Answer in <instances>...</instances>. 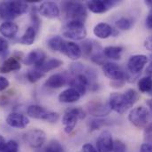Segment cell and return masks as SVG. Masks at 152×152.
Segmentation results:
<instances>
[{"label": "cell", "instance_id": "15", "mask_svg": "<svg viewBox=\"0 0 152 152\" xmlns=\"http://www.w3.org/2000/svg\"><path fill=\"white\" fill-rule=\"evenodd\" d=\"M6 123L8 125L17 129H24L29 125V118L18 112H12L6 117Z\"/></svg>", "mask_w": 152, "mask_h": 152}, {"label": "cell", "instance_id": "12", "mask_svg": "<svg viewBox=\"0 0 152 152\" xmlns=\"http://www.w3.org/2000/svg\"><path fill=\"white\" fill-rule=\"evenodd\" d=\"M148 62V57L144 54H135L129 58L127 70L132 74L140 73Z\"/></svg>", "mask_w": 152, "mask_h": 152}, {"label": "cell", "instance_id": "39", "mask_svg": "<svg viewBox=\"0 0 152 152\" xmlns=\"http://www.w3.org/2000/svg\"><path fill=\"white\" fill-rule=\"evenodd\" d=\"M81 152H98L97 150L91 145L90 143H86L82 146V151Z\"/></svg>", "mask_w": 152, "mask_h": 152}, {"label": "cell", "instance_id": "43", "mask_svg": "<svg viewBox=\"0 0 152 152\" xmlns=\"http://www.w3.org/2000/svg\"><path fill=\"white\" fill-rule=\"evenodd\" d=\"M5 144H6L5 139L4 138V136L2 134H0V152L3 151V149L5 146Z\"/></svg>", "mask_w": 152, "mask_h": 152}, {"label": "cell", "instance_id": "28", "mask_svg": "<svg viewBox=\"0 0 152 152\" xmlns=\"http://www.w3.org/2000/svg\"><path fill=\"white\" fill-rule=\"evenodd\" d=\"M138 88L142 93H150L152 90V77L143 76L138 81Z\"/></svg>", "mask_w": 152, "mask_h": 152}, {"label": "cell", "instance_id": "29", "mask_svg": "<svg viewBox=\"0 0 152 152\" xmlns=\"http://www.w3.org/2000/svg\"><path fill=\"white\" fill-rule=\"evenodd\" d=\"M115 25L120 30H129L133 27V21L126 17H121L116 21Z\"/></svg>", "mask_w": 152, "mask_h": 152}, {"label": "cell", "instance_id": "34", "mask_svg": "<svg viewBox=\"0 0 152 152\" xmlns=\"http://www.w3.org/2000/svg\"><path fill=\"white\" fill-rule=\"evenodd\" d=\"M19 151V144L14 140H10L6 142L1 152H18Z\"/></svg>", "mask_w": 152, "mask_h": 152}, {"label": "cell", "instance_id": "8", "mask_svg": "<svg viewBox=\"0 0 152 152\" xmlns=\"http://www.w3.org/2000/svg\"><path fill=\"white\" fill-rule=\"evenodd\" d=\"M108 103L111 110L118 114H124L128 109L133 107L125 93H112L109 96Z\"/></svg>", "mask_w": 152, "mask_h": 152}, {"label": "cell", "instance_id": "16", "mask_svg": "<svg viewBox=\"0 0 152 152\" xmlns=\"http://www.w3.org/2000/svg\"><path fill=\"white\" fill-rule=\"evenodd\" d=\"M46 54L41 49L32 50L23 60V63L26 65H33L35 68L41 67L45 62Z\"/></svg>", "mask_w": 152, "mask_h": 152}, {"label": "cell", "instance_id": "37", "mask_svg": "<svg viewBox=\"0 0 152 152\" xmlns=\"http://www.w3.org/2000/svg\"><path fill=\"white\" fill-rule=\"evenodd\" d=\"M10 83L8 81V79L6 77L3 76H0V92L4 91L8 86H9Z\"/></svg>", "mask_w": 152, "mask_h": 152}, {"label": "cell", "instance_id": "13", "mask_svg": "<svg viewBox=\"0 0 152 152\" xmlns=\"http://www.w3.org/2000/svg\"><path fill=\"white\" fill-rule=\"evenodd\" d=\"M116 1L112 0H92L87 3L88 9L93 13H104L116 4Z\"/></svg>", "mask_w": 152, "mask_h": 152}, {"label": "cell", "instance_id": "26", "mask_svg": "<svg viewBox=\"0 0 152 152\" xmlns=\"http://www.w3.org/2000/svg\"><path fill=\"white\" fill-rule=\"evenodd\" d=\"M36 37H37V30L33 26H30L26 30L25 33L20 38V43L25 45H31L34 44Z\"/></svg>", "mask_w": 152, "mask_h": 152}, {"label": "cell", "instance_id": "23", "mask_svg": "<svg viewBox=\"0 0 152 152\" xmlns=\"http://www.w3.org/2000/svg\"><path fill=\"white\" fill-rule=\"evenodd\" d=\"M18 25L12 22H4L0 25V34L7 38H13L18 32Z\"/></svg>", "mask_w": 152, "mask_h": 152}, {"label": "cell", "instance_id": "47", "mask_svg": "<svg viewBox=\"0 0 152 152\" xmlns=\"http://www.w3.org/2000/svg\"><path fill=\"white\" fill-rule=\"evenodd\" d=\"M145 3H146V4H148V5H150V6H151L152 7V0H148V1H146Z\"/></svg>", "mask_w": 152, "mask_h": 152}, {"label": "cell", "instance_id": "6", "mask_svg": "<svg viewBox=\"0 0 152 152\" xmlns=\"http://www.w3.org/2000/svg\"><path fill=\"white\" fill-rule=\"evenodd\" d=\"M102 70L106 77L113 81L125 82L129 79V76L126 70L115 62H106L102 65Z\"/></svg>", "mask_w": 152, "mask_h": 152}, {"label": "cell", "instance_id": "18", "mask_svg": "<svg viewBox=\"0 0 152 152\" xmlns=\"http://www.w3.org/2000/svg\"><path fill=\"white\" fill-rule=\"evenodd\" d=\"M80 93L73 87H69L62 91L58 95V101L62 103H75L80 99Z\"/></svg>", "mask_w": 152, "mask_h": 152}, {"label": "cell", "instance_id": "21", "mask_svg": "<svg viewBox=\"0 0 152 152\" xmlns=\"http://www.w3.org/2000/svg\"><path fill=\"white\" fill-rule=\"evenodd\" d=\"M21 69V64L18 58L16 57H10L6 59L0 66V73H10L11 71L20 70Z\"/></svg>", "mask_w": 152, "mask_h": 152}, {"label": "cell", "instance_id": "30", "mask_svg": "<svg viewBox=\"0 0 152 152\" xmlns=\"http://www.w3.org/2000/svg\"><path fill=\"white\" fill-rule=\"evenodd\" d=\"M44 152H65V151L58 141L51 140L45 147Z\"/></svg>", "mask_w": 152, "mask_h": 152}, {"label": "cell", "instance_id": "44", "mask_svg": "<svg viewBox=\"0 0 152 152\" xmlns=\"http://www.w3.org/2000/svg\"><path fill=\"white\" fill-rule=\"evenodd\" d=\"M146 75L148 76H151L152 77V61L149 64V66L147 67V69H146Z\"/></svg>", "mask_w": 152, "mask_h": 152}, {"label": "cell", "instance_id": "24", "mask_svg": "<svg viewBox=\"0 0 152 152\" xmlns=\"http://www.w3.org/2000/svg\"><path fill=\"white\" fill-rule=\"evenodd\" d=\"M123 53L122 46H107L103 50V54L105 58L114 61L120 60L121 54Z\"/></svg>", "mask_w": 152, "mask_h": 152}, {"label": "cell", "instance_id": "35", "mask_svg": "<svg viewBox=\"0 0 152 152\" xmlns=\"http://www.w3.org/2000/svg\"><path fill=\"white\" fill-rule=\"evenodd\" d=\"M31 21L33 22V27L38 30L39 27H40V19H39V16L37 14V9H36V7H34L31 11Z\"/></svg>", "mask_w": 152, "mask_h": 152}, {"label": "cell", "instance_id": "22", "mask_svg": "<svg viewBox=\"0 0 152 152\" xmlns=\"http://www.w3.org/2000/svg\"><path fill=\"white\" fill-rule=\"evenodd\" d=\"M81 52L85 56H93L96 53H99L101 50V46L99 43H96L93 40H86L82 43L80 46Z\"/></svg>", "mask_w": 152, "mask_h": 152}, {"label": "cell", "instance_id": "38", "mask_svg": "<svg viewBox=\"0 0 152 152\" xmlns=\"http://www.w3.org/2000/svg\"><path fill=\"white\" fill-rule=\"evenodd\" d=\"M7 49H8V42L5 40V38L0 37V54L5 53Z\"/></svg>", "mask_w": 152, "mask_h": 152}, {"label": "cell", "instance_id": "42", "mask_svg": "<svg viewBox=\"0 0 152 152\" xmlns=\"http://www.w3.org/2000/svg\"><path fill=\"white\" fill-rule=\"evenodd\" d=\"M146 26L148 29L152 30V11L149 13V15L146 18Z\"/></svg>", "mask_w": 152, "mask_h": 152}, {"label": "cell", "instance_id": "41", "mask_svg": "<svg viewBox=\"0 0 152 152\" xmlns=\"http://www.w3.org/2000/svg\"><path fill=\"white\" fill-rule=\"evenodd\" d=\"M144 47L148 50L152 52V36H150L144 41Z\"/></svg>", "mask_w": 152, "mask_h": 152}, {"label": "cell", "instance_id": "9", "mask_svg": "<svg viewBox=\"0 0 152 152\" xmlns=\"http://www.w3.org/2000/svg\"><path fill=\"white\" fill-rule=\"evenodd\" d=\"M25 142L33 149L41 148L46 141V133L41 129H32L24 134Z\"/></svg>", "mask_w": 152, "mask_h": 152}, {"label": "cell", "instance_id": "10", "mask_svg": "<svg viewBox=\"0 0 152 152\" xmlns=\"http://www.w3.org/2000/svg\"><path fill=\"white\" fill-rule=\"evenodd\" d=\"M87 110L89 114L95 117L101 118L110 114L111 108L109 103L103 102L101 101H91L87 104Z\"/></svg>", "mask_w": 152, "mask_h": 152}, {"label": "cell", "instance_id": "40", "mask_svg": "<svg viewBox=\"0 0 152 152\" xmlns=\"http://www.w3.org/2000/svg\"><path fill=\"white\" fill-rule=\"evenodd\" d=\"M140 152H152V145L151 143H143L140 148Z\"/></svg>", "mask_w": 152, "mask_h": 152}, {"label": "cell", "instance_id": "32", "mask_svg": "<svg viewBox=\"0 0 152 152\" xmlns=\"http://www.w3.org/2000/svg\"><path fill=\"white\" fill-rule=\"evenodd\" d=\"M125 95H126V97L127 98L128 102L131 103L132 106H134L137 102V101L139 100V93L134 89L126 90V93H125Z\"/></svg>", "mask_w": 152, "mask_h": 152}, {"label": "cell", "instance_id": "14", "mask_svg": "<svg viewBox=\"0 0 152 152\" xmlns=\"http://www.w3.org/2000/svg\"><path fill=\"white\" fill-rule=\"evenodd\" d=\"M39 14L48 19H55L58 18L60 14V10L58 4L54 2L46 1L41 4L38 9Z\"/></svg>", "mask_w": 152, "mask_h": 152}, {"label": "cell", "instance_id": "20", "mask_svg": "<svg viewBox=\"0 0 152 152\" xmlns=\"http://www.w3.org/2000/svg\"><path fill=\"white\" fill-rule=\"evenodd\" d=\"M93 33L96 38H101V39H106V38H110L111 36L113 37V28L108 23L100 22L94 27Z\"/></svg>", "mask_w": 152, "mask_h": 152}, {"label": "cell", "instance_id": "25", "mask_svg": "<svg viewBox=\"0 0 152 152\" xmlns=\"http://www.w3.org/2000/svg\"><path fill=\"white\" fill-rule=\"evenodd\" d=\"M62 64H63V62L61 60L56 59V58H51V59H49L48 61H45L43 62V64L37 69H39L42 73L45 74L46 72H49L50 70L59 68Z\"/></svg>", "mask_w": 152, "mask_h": 152}, {"label": "cell", "instance_id": "4", "mask_svg": "<svg viewBox=\"0 0 152 152\" xmlns=\"http://www.w3.org/2000/svg\"><path fill=\"white\" fill-rule=\"evenodd\" d=\"M86 117V112L81 108H72L68 109L62 118V124L65 125V132L71 133L77 125L79 119H84Z\"/></svg>", "mask_w": 152, "mask_h": 152}, {"label": "cell", "instance_id": "3", "mask_svg": "<svg viewBox=\"0 0 152 152\" xmlns=\"http://www.w3.org/2000/svg\"><path fill=\"white\" fill-rule=\"evenodd\" d=\"M151 118L149 110L143 106L133 109L128 114V120L137 128H146L150 125Z\"/></svg>", "mask_w": 152, "mask_h": 152}, {"label": "cell", "instance_id": "45", "mask_svg": "<svg viewBox=\"0 0 152 152\" xmlns=\"http://www.w3.org/2000/svg\"><path fill=\"white\" fill-rule=\"evenodd\" d=\"M125 82H120V81H113V83H111V85H115L114 87H122L124 85Z\"/></svg>", "mask_w": 152, "mask_h": 152}, {"label": "cell", "instance_id": "1", "mask_svg": "<svg viewBox=\"0 0 152 152\" xmlns=\"http://www.w3.org/2000/svg\"><path fill=\"white\" fill-rule=\"evenodd\" d=\"M62 13L64 18L68 22H79L84 23L88 13L85 5L77 1H66L62 4Z\"/></svg>", "mask_w": 152, "mask_h": 152}, {"label": "cell", "instance_id": "17", "mask_svg": "<svg viewBox=\"0 0 152 152\" xmlns=\"http://www.w3.org/2000/svg\"><path fill=\"white\" fill-rule=\"evenodd\" d=\"M61 53L65 54L67 58H69L72 61L79 60L82 55L80 46L73 41H69V42L66 41V42Z\"/></svg>", "mask_w": 152, "mask_h": 152}, {"label": "cell", "instance_id": "7", "mask_svg": "<svg viewBox=\"0 0 152 152\" xmlns=\"http://www.w3.org/2000/svg\"><path fill=\"white\" fill-rule=\"evenodd\" d=\"M27 114L32 118L44 120L50 123H56L59 118V115L57 112L48 110L45 108L39 105L28 106L27 109Z\"/></svg>", "mask_w": 152, "mask_h": 152}, {"label": "cell", "instance_id": "19", "mask_svg": "<svg viewBox=\"0 0 152 152\" xmlns=\"http://www.w3.org/2000/svg\"><path fill=\"white\" fill-rule=\"evenodd\" d=\"M67 83H68V79L64 74L56 73V74H53L50 76H49V78L45 81L44 85L48 88L58 89V88L63 87Z\"/></svg>", "mask_w": 152, "mask_h": 152}, {"label": "cell", "instance_id": "27", "mask_svg": "<svg viewBox=\"0 0 152 152\" xmlns=\"http://www.w3.org/2000/svg\"><path fill=\"white\" fill-rule=\"evenodd\" d=\"M66 41L63 38H61L59 36H55V37H52V38L49 39L48 45H49V47L52 51L61 53L62 50H63V47H64V45L66 44Z\"/></svg>", "mask_w": 152, "mask_h": 152}, {"label": "cell", "instance_id": "36", "mask_svg": "<svg viewBox=\"0 0 152 152\" xmlns=\"http://www.w3.org/2000/svg\"><path fill=\"white\" fill-rule=\"evenodd\" d=\"M126 147L123 142L119 140H117L114 142L113 152H126Z\"/></svg>", "mask_w": 152, "mask_h": 152}, {"label": "cell", "instance_id": "11", "mask_svg": "<svg viewBox=\"0 0 152 152\" xmlns=\"http://www.w3.org/2000/svg\"><path fill=\"white\" fill-rule=\"evenodd\" d=\"M113 143L112 133L104 130L99 134L96 140V150L98 152H113Z\"/></svg>", "mask_w": 152, "mask_h": 152}, {"label": "cell", "instance_id": "33", "mask_svg": "<svg viewBox=\"0 0 152 152\" xmlns=\"http://www.w3.org/2000/svg\"><path fill=\"white\" fill-rule=\"evenodd\" d=\"M106 122L107 121L101 119V118H96V119H93V120L89 121V124H88L89 131L92 132V131H96V130L100 129L102 126H104L106 124Z\"/></svg>", "mask_w": 152, "mask_h": 152}, {"label": "cell", "instance_id": "5", "mask_svg": "<svg viewBox=\"0 0 152 152\" xmlns=\"http://www.w3.org/2000/svg\"><path fill=\"white\" fill-rule=\"evenodd\" d=\"M62 35L72 40H82L87 36V30L82 22H68L63 26Z\"/></svg>", "mask_w": 152, "mask_h": 152}, {"label": "cell", "instance_id": "31", "mask_svg": "<svg viewBox=\"0 0 152 152\" xmlns=\"http://www.w3.org/2000/svg\"><path fill=\"white\" fill-rule=\"evenodd\" d=\"M43 76H44V73H42L37 68H34L32 70H29L27 72V78L31 83L37 82L38 80L41 79Z\"/></svg>", "mask_w": 152, "mask_h": 152}, {"label": "cell", "instance_id": "46", "mask_svg": "<svg viewBox=\"0 0 152 152\" xmlns=\"http://www.w3.org/2000/svg\"><path fill=\"white\" fill-rule=\"evenodd\" d=\"M146 104L149 107V111H150V114H151L152 117V98L150 99V100H147L146 101Z\"/></svg>", "mask_w": 152, "mask_h": 152}, {"label": "cell", "instance_id": "2", "mask_svg": "<svg viewBox=\"0 0 152 152\" xmlns=\"http://www.w3.org/2000/svg\"><path fill=\"white\" fill-rule=\"evenodd\" d=\"M28 2L4 1L0 4V17L5 22H12L28 11Z\"/></svg>", "mask_w": 152, "mask_h": 152}]
</instances>
